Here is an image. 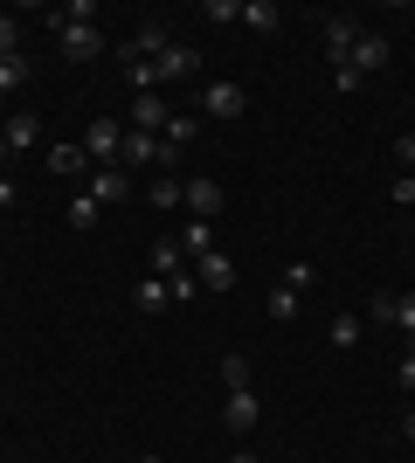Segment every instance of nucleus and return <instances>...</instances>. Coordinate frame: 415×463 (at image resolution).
I'll return each instance as SVG.
<instances>
[{"instance_id":"25","label":"nucleus","mask_w":415,"mask_h":463,"mask_svg":"<svg viewBox=\"0 0 415 463\" xmlns=\"http://www.w3.org/2000/svg\"><path fill=\"white\" fill-rule=\"evenodd\" d=\"M0 56H21V21L0 14Z\"/></svg>"},{"instance_id":"29","label":"nucleus","mask_w":415,"mask_h":463,"mask_svg":"<svg viewBox=\"0 0 415 463\" xmlns=\"http://www.w3.org/2000/svg\"><path fill=\"white\" fill-rule=\"evenodd\" d=\"M395 159H401V166L415 174V132H401V138H395Z\"/></svg>"},{"instance_id":"8","label":"nucleus","mask_w":415,"mask_h":463,"mask_svg":"<svg viewBox=\"0 0 415 463\" xmlns=\"http://www.w3.org/2000/svg\"><path fill=\"white\" fill-rule=\"evenodd\" d=\"M194 277H201V290H236V263H229L222 250L194 256Z\"/></svg>"},{"instance_id":"23","label":"nucleus","mask_w":415,"mask_h":463,"mask_svg":"<svg viewBox=\"0 0 415 463\" xmlns=\"http://www.w3.org/2000/svg\"><path fill=\"white\" fill-rule=\"evenodd\" d=\"M28 83V56H0V90H21Z\"/></svg>"},{"instance_id":"26","label":"nucleus","mask_w":415,"mask_h":463,"mask_svg":"<svg viewBox=\"0 0 415 463\" xmlns=\"http://www.w3.org/2000/svg\"><path fill=\"white\" fill-rule=\"evenodd\" d=\"M70 222H77V229H90V222H98V201H90V194H77V201H70Z\"/></svg>"},{"instance_id":"7","label":"nucleus","mask_w":415,"mask_h":463,"mask_svg":"<svg viewBox=\"0 0 415 463\" xmlns=\"http://www.w3.org/2000/svg\"><path fill=\"white\" fill-rule=\"evenodd\" d=\"M360 35H367V28H360V14H325V56H333V62L354 56Z\"/></svg>"},{"instance_id":"11","label":"nucleus","mask_w":415,"mask_h":463,"mask_svg":"<svg viewBox=\"0 0 415 463\" xmlns=\"http://www.w3.org/2000/svg\"><path fill=\"white\" fill-rule=\"evenodd\" d=\"M360 70V77H374V70H388V35H360L354 42V56H346Z\"/></svg>"},{"instance_id":"32","label":"nucleus","mask_w":415,"mask_h":463,"mask_svg":"<svg viewBox=\"0 0 415 463\" xmlns=\"http://www.w3.org/2000/svg\"><path fill=\"white\" fill-rule=\"evenodd\" d=\"M7 208H14V180L0 174V214H7Z\"/></svg>"},{"instance_id":"34","label":"nucleus","mask_w":415,"mask_h":463,"mask_svg":"<svg viewBox=\"0 0 415 463\" xmlns=\"http://www.w3.org/2000/svg\"><path fill=\"white\" fill-rule=\"evenodd\" d=\"M7 159H14V153H7V138H0V174H7Z\"/></svg>"},{"instance_id":"35","label":"nucleus","mask_w":415,"mask_h":463,"mask_svg":"<svg viewBox=\"0 0 415 463\" xmlns=\"http://www.w3.org/2000/svg\"><path fill=\"white\" fill-rule=\"evenodd\" d=\"M229 463H257V457H250V449H236V457H229Z\"/></svg>"},{"instance_id":"5","label":"nucleus","mask_w":415,"mask_h":463,"mask_svg":"<svg viewBox=\"0 0 415 463\" xmlns=\"http://www.w3.org/2000/svg\"><path fill=\"white\" fill-rule=\"evenodd\" d=\"M56 42H62V56H70V62L104 56V28H98V21H83V28H56Z\"/></svg>"},{"instance_id":"22","label":"nucleus","mask_w":415,"mask_h":463,"mask_svg":"<svg viewBox=\"0 0 415 463\" xmlns=\"http://www.w3.org/2000/svg\"><path fill=\"white\" fill-rule=\"evenodd\" d=\"M360 332H367V318H360V311H339L333 318V346H360Z\"/></svg>"},{"instance_id":"30","label":"nucleus","mask_w":415,"mask_h":463,"mask_svg":"<svg viewBox=\"0 0 415 463\" xmlns=\"http://www.w3.org/2000/svg\"><path fill=\"white\" fill-rule=\"evenodd\" d=\"M395 381H401V387H415V353H401V367H395Z\"/></svg>"},{"instance_id":"24","label":"nucleus","mask_w":415,"mask_h":463,"mask_svg":"<svg viewBox=\"0 0 415 463\" xmlns=\"http://www.w3.org/2000/svg\"><path fill=\"white\" fill-rule=\"evenodd\" d=\"M395 326L415 339V290H395Z\"/></svg>"},{"instance_id":"16","label":"nucleus","mask_w":415,"mask_h":463,"mask_svg":"<svg viewBox=\"0 0 415 463\" xmlns=\"http://www.w3.org/2000/svg\"><path fill=\"white\" fill-rule=\"evenodd\" d=\"M146 194H153V208H159V214H174L180 201H187V180H166V174H159V180H153Z\"/></svg>"},{"instance_id":"13","label":"nucleus","mask_w":415,"mask_h":463,"mask_svg":"<svg viewBox=\"0 0 415 463\" xmlns=\"http://www.w3.org/2000/svg\"><path fill=\"white\" fill-rule=\"evenodd\" d=\"M0 138H7V153H28V146H35V138H42V118L14 111V118H7V125H0Z\"/></svg>"},{"instance_id":"19","label":"nucleus","mask_w":415,"mask_h":463,"mask_svg":"<svg viewBox=\"0 0 415 463\" xmlns=\"http://www.w3.org/2000/svg\"><path fill=\"white\" fill-rule=\"evenodd\" d=\"M222 387H229V394L250 387V353H222Z\"/></svg>"},{"instance_id":"12","label":"nucleus","mask_w":415,"mask_h":463,"mask_svg":"<svg viewBox=\"0 0 415 463\" xmlns=\"http://www.w3.org/2000/svg\"><path fill=\"white\" fill-rule=\"evenodd\" d=\"M166 97H132V132H166Z\"/></svg>"},{"instance_id":"6","label":"nucleus","mask_w":415,"mask_h":463,"mask_svg":"<svg viewBox=\"0 0 415 463\" xmlns=\"http://www.w3.org/2000/svg\"><path fill=\"white\" fill-rule=\"evenodd\" d=\"M250 111V90H242V83H208V118H222V125H236V118Z\"/></svg>"},{"instance_id":"2","label":"nucleus","mask_w":415,"mask_h":463,"mask_svg":"<svg viewBox=\"0 0 415 463\" xmlns=\"http://www.w3.org/2000/svg\"><path fill=\"white\" fill-rule=\"evenodd\" d=\"M118 146H125V125H111V118H98V125L83 132V159H90V166H118Z\"/></svg>"},{"instance_id":"1","label":"nucleus","mask_w":415,"mask_h":463,"mask_svg":"<svg viewBox=\"0 0 415 463\" xmlns=\"http://www.w3.org/2000/svg\"><path fill=\"white\" fill-rule=\"evenodd\" d=\"M187 77H201V49L174 42L166 56H153V90H159V83H187Z\"/></svg>"},{"instance_id":"9","label":"nucleus","mask_w":415,"mask_h":463,"mask_svg":"<svg viewBox=\"0 0 415 463\" xmlns=\"http://www.w3.org/2000/svg\"><path fill=\"white\" fill-rule=\"evenodd\" d=\"M180 208L194 214V222H215L222 214V187L215 180H187V201H180Z\"/></svg>"},{"instance_id":"3","label":"nucleus","mask_w":415,"mask_h":463,"mask_svg":"<svg viewBox=\"0 0 415 463\" xmlns=\"http://www.w3.org/2000/svg\"><path fill=\"white\" fill-rule=\"evenodd\" d=\"M90 201H98V208H111V201H132V174H125V166H90Z\"/></svg>"},{"instance_id":"17","label":"nucleus","mask_w":415,"mask_h":463,"mask_svg":"<svg viewBox=\"0 0 415 463\" xmlns=\"http://www.w3.org/2000/svg\"><path fill=\"white\" fill-rule=\"evenodd\" d=\"M187 270V256H180V242L166 235V242H153V277H180Z\"/></svg>"},{"instance_id":"4","label":"nucleus","mask_w":415,"mask_h":463,"mask_svg":"<svg viewBox=\"0 0 415 463\" xmlns=\"http://www.w3.org/2000/svg\"><path fill=\"white\" fill-rule=\"evenodd\" d=\"M257 415H263L257 387H236V394L222 402V422H229V436H250V429H257Z\"/></svg>"},{"instance_id":"15","label":"nucleus","mask_w":415,"mask_h":463,"mask_svg":"<svg viewBox=\"0 0 415 463\" xmlns=\"http://www.w3.org/2000/svg\"><path fill=\"white\" fill-rule=\"evenodd\" d=\"M49 174H62V180L90 174V159H83V146H56V153H49Z\"/></svg>"},{"instance_id":"10","label":"nucleus","mask_w":415,"mask_h":463,"mask_svg":"<svg viewBox=\"0 0 415 463\" xmlns=\"http://www.w3.org/2000/svg\"><path fill=\"white\" fill-rule=\"evenodd\" d=\"M132 305H138V311H146V318H159V311L174 305V284H166V277H153V270H146V284H138V290H132Z\"/></svg>"},{"instance_id":"27","label":"nucleus","mask_w":415,"mask_h":463,"mask_svg":"<svg viewBox=\"0 0 415 463\" xmlns=\"http://www.w3.org/2000/svg\"><path fill=\"white\" fill-rule=\"evenodd\" d=\"M360 83H367V77H360L354 62H333V90H360Z\"/></svg>"},{"instance_id":"21","label":"nucleus","mask_w":415,"mask_h":463,"mask_svg":"<svg viewBox=\"0 0 415 463\" xmlns=\"http://www.w3.org/2000/svg\"><path fill=\"white\" fill-rule=\"evenodd\" d=\"M297 298H305V290H291V284L270 290V318H277V326H291V318H297Z\"/></svg>"},{"instance_id":"28","label":"nucleus","mask_w":415,"mask_h":463,"mask_svg":"<svg viewBox=\"0 0 415 463\" xmlns=\"http://www.w3.org/2000/svg\"><path fill=\"white\" fill-rule=\"evenodd\" d=\"M208 21H242V0H208Z\"/></svg>"},{"instance_id":"18","label":"nucleus","mask_w":415,"mask_h":463,"mask_svg":"<svg viewBox=\"0 0 415 463\" xmlns=\"http://www.w3.org/2000/svg\"><path fill=\"white\" fill-rule=\"evenodd\" d=\"M201 132V118L194 111H174V118H166V132H159V138H166V146H174V153H180V146H187V138H194Z\"/></svg>"},{"instance_id":"31","label":"nucleus","mask_w":415,"mask_h":463,"mask_svg":"<svg viewBox=\"0 0 415 463\" xmlns=\"http://www.w3.org/2000/svg\"><path fill=\"white\" fill-rule=\"evenodd\" d=\"M395 201H401V208L415 201V174H401V180H395Z\"/></svg>"},{"instance_id":"20","label":"nucleus","mask_w":415,"mask_h":463,"mask_svg":"<svg viewBox=\"0 0 415 463\" xmlns=\"http://www.w3.org/2000/svg\"><path fill=\"white\" fill-rule=\"evenodd\" d=\"M242 21H250V28H263V35H270V28H277V21H284V14H277V0H242Z\"/></svg>"},{"instance_id":"14","label":"nucleus","mask_w":415,"mask_h":463,"mask_svg":"<svg viewBox=\"0 0 415 463\" xmlns=\"http://www.w3.org/2000/svg\"><path fill=\"white\" fill-rule=\"evenodd\" d=\"M174 242H180V256H187V263H194V256H208V250H215V235H208V222H194V214H187V229H180Z\"/></svg>"},{"instance_id":"36","label":"nucleus","mask_w":415,"mask_h":463,"mask_svg":"<svg viewBox=\"0 0 415 463\" xmlns=\"http://www.w3.org/2000/svg\"><path fill=\"white\" fill-rule=\"evenodd\" d=\"M409 353H415V339H409Z\"/></svg>"},{"instance_id":"33","label":"nucleus","mask_w":415,"mask_h":463,"mask_svg":"<svg viewBox=\"0 0 415 463\" xmlns=\"http://www.w3.org/2000/svg\"><path fill=\"white\" fill-rule=\"evenodd\" d=\"M401 436H409V443H415V408H409V415H401Z\"/></svg>"}]
</instances>
